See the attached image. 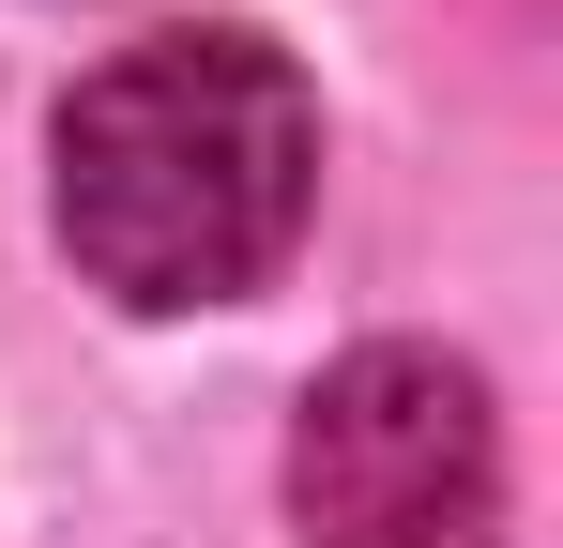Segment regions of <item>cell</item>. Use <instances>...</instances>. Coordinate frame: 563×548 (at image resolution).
Listing matches in <instances>:
<instances>
[{
    "label": "cell",
    "instance_id": "6da1fadb",
    "mask_svg": "<svg viewBox=\"0 0 563 548\" xmlns=\"http://www.w3.org/2000/svg\"><path fill=\"white\" fill-rule=\"evenodd\" d=\"M320 107L260 31H153L62 107V244L107 305H244L305 244Z\"/></svg>",
    "mask_w": 563,
    "mask_h": 548
},
{
    "label": "cell",
    "instance_id": "7a4b0ae2",
    "mask_svg": "<svg viewBox=\"0 0 563 548\" xmlns=\"http://www.w3.org/2000/svg\"><path fill=\"white\" fill-rule=\"evenodd\" d=\"M289 518L305 548H487L503 534V412L457 351H380L320 365L289 412Z\"/></svg>",
    "mask_w": 563,
    "mask_h": 548
}]
</instances>
